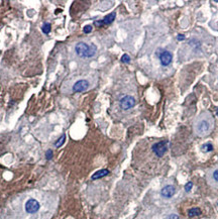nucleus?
<instances>
[{
  "mask_svg": "<svg viewBox=\"0 0 218 219\" xmlns=\"http://www.w3.org/2000/svg\"><path fill=\"white\" fill-rule=\"evenodd\" d=\"M213 127V118L209 113H203L197 119L195 128L199 135H207Z\"/></svg>",
  "mask_w": 218,
  "mask_h": 219,
  "instance_id": "1",
  "label": "nucleus"
},
{
  "mask_svg": "<svg viewBox=\"0 0 218 219\" xmlns=\"http://www.w3.org/2000/svg\"><path fill=\"white\" fill-rule=\"evenodd\" d=\"M75 52L80 58H92L97 52V48L95 45H87L86 43L80 41L75 47Z\"/></svg>",
  "mask_w": 218,
  "mask_h": 219,
  "instance_id": "2",
  "label": "nucleus"
},
{
  "mask_svg": "<svg viewBox=\"0 0 218 219\" xmlns=\"http://www.w3.org/2000/svg\"><path fill=\"white\" fill-rule=\"evenodd\" d=\"M152 152H155V155L159 157H162L168 151V143L166 140L164 141H159V143L155 144L152 145Z\"/></svg>",
  "mask_w": 218,
  "mask_h": 219,
  "instance_id": "3",
  "label": "nucleus"
},
{
  "mask_svg": "<svg viewBox=\"0 0 218 219\" xmlns=\"http://www.w3.org/2000/svg\"><path fill=\"white\" fill-rule=\"evenodd\" d=\"M24 208H25V211L28 213L34 214L40 210L41 205H40L39 201L36 200V199H28V200L26 201V203H25Z\"/></svg>",
  "mask_w": 218,
  "mask_h": 219,
  "instance_id": "4",
  "label": "nucleus"
},
{
  "mask_svg": "<svg viewBox=\"0 0 218 219\" xmlns=\"http://www.w3.org/2000/svg\"><path fill=\"white\" fill-rule=\"evenodd\" d=\"M135 99L132 97V96H129V95H126L124 96L123 98L120 99L119 101V104H120V107L123 110H128L132 108V107L135 106Z\"/></svg>",
  "mask_w": 218,
  "mask_h": 219,
  "instance_id": "5",
  "label": "nucleus"
},
{
  "mask_svg": "<svg viewBox=\"0 0 218 219\" xmlns=\"http://www.w3.org/2000/svg\"><path fill=\"white\" fill-rule=\"evenodd\" d=\"M159 58H160V64H162V66L164 67L169 66L172 63V61H173V55H172V53L169 51H163L160 54Z\"/></svg>",
  "mask_w": 218,
  "mask_h": 219,
  "instance_id": "6",
  "label": "nucleus"
},
{
  "mask_svg": "<svg viewBox=\"0 0 218 219\" xmlns=\"http://www.w3.org/2000/svg\"><path fill=\"white\" fill-rule=\"evenodd\" d=\"M89 87V82L87 80H79L73 85V92L75 93H81L88 89Z\"/></svg>",
  "mask_w": 218,
  "mask_h": 219,
  "instance_id": "7",
  "label": "nucleus"
},
{
  "mask_svg": "<svg viewBox=\"0 0 218 219\" xmlns=\"http://www.w3.org/2000/svg\"><path fill=\"white\" fill-rule=\"evenodd\" d=\"M176 193V188L172 185H168L165 186L160 191V195L163 196L164 198H171L173 197Z\"/></svg>",
  "mask_w": 218,
  "mask_h": 219,
  "instance_id": "8",
  "label": "nucleus"
},
{
  "mask_svg": "<svg viewBox=\"0 0 218 219\" xmlns=\"http://www.w3.org/2000/svg\"><path fill=\"white\" fill-rule=\"evenodd\" d=\"M109 170H107V169H102V170H99L97 172H95L94 174L91 177V179L92 180H98V179H101L103 177H106L107 175H109Z\"/></svg>",
  "mask_w": 218,
  "mask_h": 219,
  "instance_id": "9",
  "label": "nucleus"
},
{
  "mask_svg": "<svg viewBox=\"0 0 218 219\" xmlns=\"http://www.w3.org/2000/svg\"><path fill=\"white\" fill-rule=\"evenodd\" d=\"M116 17V13L115 12H112V13H109V14H107L106 16L102 19V21H103V24H111L112 22L114 21V19H115Z\"/></svg>",
  "mask_w": 218,
  "mask_h": 219,
  "instance_id": "10",
  "label": "nucleus"
},
{
  "mask_svg": "<svg viewBox=\"0 0 218 219\" xmlns=\"http://www.w3.org/2000/svg\"><path fill=\"white\" fill-rule=\"evenodd\" d=\"M65 141H66V134H62V135L60 136L59 140L55 143V147H56L57 148H61V147H62V145L65 144Z\"/></svg>",
  "mask_w": 218,
  "mask_h": 219,
  "instance_id": "11",
  "label": "nucleus"
},
{
  "mask_svg": "<svg viewBox=\"0 0 218 219\" xmlns=\"http://www.w3.org/2000/svg\"><path fill=\"white\" fill-rule=\"evenodd\" d=\"M201 214V210L199 208H191L188 212V215L189 217H195V216H199V215Z\"/></svg>",
  "mask_w": 218,
  "mask_h": 219,
  "instance_id": "12",
  "label": "nucleus"
},
{
  "mask_svg": "<svg viewBox=\"0 0 218 219\" xmlns=\"http://www.w3.org/2000/svg\"><path fill=\"white\" fill-rule=\"evenodd\" d=\"M51 29H52V25L51 24H49V22H45L43 26H41V30H43V32L45 34H49L51 32Z\"/></svg>",
  "mask_w": 218,
  "mask_h": 219,
  "instance_id": "13",
  "label": "nucleus"
},
{
  "mask_svg": "<svg viewBox=\"0 0 218 219\" xmlns=\"http://www.w3.org/2000/svg\"><path fill=\"white\" fill-rule=\"evenodd\" d=\"M201 149H202V152H212V151H213V145L210 144V143H207V144H205L202 145Z\"/></svg>",
  "mask_w": 218,
  "mask_h": 219,
  "instance_id": "14",
  "label": "nucleus"
},
{
  "mask_svg": "<svg viewBox=\"0 0 218 219\" xmlns=\"http://www.w3.org/2000/svg\"><path fill=\"white\" fill-rule=\"evenodd\" d=\"M130 57H129L127 54H124V55H122V57H121V62L122 63H125V64H127V63H129L130 62Z\"/></svg>",
  "mask_w": 218,
  "mask_h": 219,
  "instance_id": "15",
  "label": "nucleus"
},
{
  "mask_svg": "<svg viewBox=\"0 0 218 219\" xmlns=\"http://www.w3.org/2000/svg\"><path fill=\"white\" fill-rule=\"evenodd\" d=\"M53 152L52 149H48L47 152H45V159L48 161H51L53 159Z\"/></svg>",
  "mask_w": 218,
  "mask_h": 219,
  "instance_id": "16",
  "label": "nucleus"
},
{
  "mask_svg": "<svg viewBox=\"0 0 218 219\" xmlns=\"http://www.w3.org/2000/svg\"><path fill=\"white\" fill-rule=\"evenodd\" d=\"M83 32L84 33H90L92 32V25H85L83 28Z\"/></svg>",
  "mask_w": 218,
  "mask_h": 219,
  "instance_id": "17",
  "label": "nucleus"
},
{
  "mask_svg": "<svg viewBox=\"0 0 218 219\" xmlns=\"http://www.w3.org/2000/svg\"><path fill=\"white\" fill-rule=\"evenodd\" d=\"M192 188H193V183L192 182H188L185 185V191L186 192H190L191 190H192Z\"/></svg>",
  "mask_w": 218,
  "mask_h": 219,
  "instance_id": "18",
  "label": "nucleus"
},
{
  "mask_svg": "<svg viewBox=\"0 0 218 219\" xmlns=\"http://www.w3.org/2000/svg\"><path fill=\"white\" fill-rule=\"evenodd\" d=\"M166 219H179V216H178L177 214H171Z\"/></svg>",
  "mask_w": 218,
  "mask_h": 219,
  "instance_id": "19",
  "label": "nucleus"
},
{
  "mask_svg": "<svg viewBox=\"0 0 218 219\" xmlns=\"http://www.w3.org/2000/svg\"><path fill=\"white\" fill-rule=\"evenodd\" d=\"M94 24L96 25V26H99V28H100V26H103V25H104V24H103V21H102V20L94 21Z\"/></svg>",
  "mask_w": 218,
  "mask_h": 219,
  "instance_id": "20",
  "label": "nucleus"
},
{
  "mask_svg": "<svg viewBox=\"0 0 218 219\" xmlns=\"http://www.w3.org/2000/svg\"><path fill=\"white\" fill-rule=\"evenodd\" d=\"M213 178H214V180H215V181L218 182V170L214 171V173H213Z\"/></svg>",
  "mask_w": 218,
  "mask_h": 219,
  "instance_id": "21",
  "label": "nucleus"
},
{
  "mask_svg": "<svg viewBox=\"0 0 218 219\" xmlns=\"http://www.w3.org/2000/svg\"><path fill=\"white\" fill-rule=\"evenodd\" d=\"M177 40H178V41H184V40H185V36H184V34H178V36H177Z\"/></svg>",
  "mask_w": 218,
  "mask_h": 219,
  "instance_id": "22",
  "label": "nucleus"
},
{
  "mask_svg": "<svg viewBox=\"0 0 218 219\" xmlns=\"http://www.w3.org/2000/svg\"><path fill=\"white\" fill-rule=\"evenodd\" d=\"M217 114H218V109H217Z\"/></svg>",
  "mask_w": 218,
  "mask_h": 219,
  "instance_id": "23",
  "label": "nucleus"
}]
</instances>
